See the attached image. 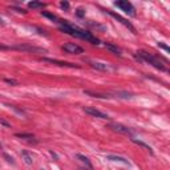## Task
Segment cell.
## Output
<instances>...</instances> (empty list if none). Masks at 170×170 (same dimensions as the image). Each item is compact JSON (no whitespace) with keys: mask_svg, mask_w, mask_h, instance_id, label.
Returning <instances> with one entry per match:
<instances>
[{"mask_svg":"<svg viewBox=\"0 0 170 170\" xmlns=\"http://www.w3.org/2000/svg\"><path fill=\"white\" fill-rule=\"evenodd\" d=\"M59 21H60V29L63 32H65V33H68V35L75 36V37H77V39L87 40L92 44H96V45L100 44V40H98L97 37H95L90 32L84 31V29L78 28V27L73 25V24H71V23H68L66 20H59Z\"/></svg>","mask_w":170,"mask_h":170,"instance_id":"obj_1","label":"cell"},{"mask_svg":"<svg viewBox=\"0 0 170 170\" xmlns=\"http://www.w3.org/2000/svg\"><path fill=\"white\" fill-rule=\"evenodd\" d=\"M138 55L137 56H140V57L142 59V61H146V63H149L150 65H153L154 68H157V69H159V71H162V72H166V66L164 65V64L161 63V61L158 60V59L156 57V56H153L152 53H149V52H146V51H138Z\"/></svg>","mask_w":170,"mask_h":170,"instance_id":"obj_2","label":"cell"},{"mask_svg":"<svg viewBox=\"0 0 170 170\" xmlns=\"http://www.w3.org/2000/svg\"><path fill=\"white\" fill-rule=\"evenodd\" d=\"M114 6L118 7L120 9H122L125 13L130 15V16H135L134 7H133L132 3H130V1H128V0H120V1H114Z\"/></svg>","mask_w":170,"mask_h":170,"instance_id":"obj_3","label":"cell"},{"mask_svg":"<svg viewBox=\"0 0 170 170\" xmlns=\"http://www.w3.org/2000/svg\"><path fill=\"white\" fill-rule=\"evenodd\" d=\"M63 51H65L66 53H72V55H81L84 53V48H81L80 45L75 43H66L63 45Z\"/></svg>","mask_w":170,"mask_h":170,"instance_id":"obj_4","label":"cell"},{"mask_svg":"<svg viewBox=\"0 0 170 170\" xmlns=\"http://www.w3.org/2000/svg\"><path fill=\"white\" fill-rule=\"evenodd\" d=\"M84 112L87 113V114L92 116V117H96V118H102V120H108L109 116L107 113H102L101 110L96 109V108H92V107H84Z\"/></svg>","mask_w":170,"mask_h":170,"instance_id":"obj_5","label":"cell"},{"mask_svg":"<svg viewBox=\"0 0 170 170\" xmlns=\"http://www.w3.org/2000/svg\"><path fill=\"white\" fill-rule=\"evenodd\" d=\"M105 12H107V13H109L110 16H112V18H114L117 21H120V23H121L122 25H125V27H126V28H129L130 31L133 32V33H137L135 28L132 25V24L129 23V21L126 20V19H124V18H122V16H120V15H118V13H116V12H112V11H105Z\"/></svg>","mask_w":170,"mask_h":170,"instance_id":"obj_6","label":"cell"},{"mask_svg":"<svg viewBox=\"0 0 170 170\" xmlns=\"http://www.w3.org/2000/svg\"><path fill=\"white\" fill-rule=\"evenodd\" d=\"M11 49L25 51V52H35V53H47L45 49L37 48V47H31V45H16V47H11Z\"/></svg>","mask_w":170,"mask_h":170,"instance_id":"obj_7","label":"cell"},{"mask_svg":"<svg viewBox=\"0 0 170 170\" xmlns=\"http://www.w3.org/2000/svg\"><path fill=\"white\" fill-rule=\"evenodd\" d=\"M43 61H47V63H51V64H55V65H59V66H69V68H80V65H76V64L66 63V61H60V60H55V59H49V57H43Z\"/></svg>","mask_w":170,"mask_h":170,"instance_id":"obj_8","label":"cell"},{"mask_svg":"<svg viewBox=\"0 0 170 170\" xmlns=\"http://www.w3.org/2000/svg\"><path fill=\"white\" fill-rule=\"evenodd\" d=\"M109 128L112 130H114V132H117V133H121V134H132V130L129 129V128H126V126H124V125H121V124H109Z\"/></svg>","mask_w":170,"mask_h":170,"instance_id":"obj_9","label":"cell"},{"mask_svg":"<svg viewBox=\"0 0 170 170\" xmlns=\"http://www.w3.org/2000/svg\"><path fill=\"white\" fill-rule=\"evenodd\" d=\"M89 65L92 66V68H95V69H97V71H102V72H107V71L110 69L108 64L98 63V61H89Z\"/></svg>","mask_w":170,"mask_h":170,"instance_id":"obj_10","label":"cell"},{"mask_svg":"<svg viewBox=\"0 0 170 170\" xmlns=\"http://www.w3.org/2000/svg\"><path fill=\"white\" fill-rule=\"evenodd\" d=\"M84 95L92 96V97L96 98H112L110 95H104V93H96V92H90V90H84Z\"/></svg>","mask_w":170,"mask_h":170,"instance_id":"obj_11","label":"cell"},{"mask_svg":"<svg viewBox=\"0 0 170 170\" xmlns=\"http://www.w3.org/2000/svg\"><path fill=\"white\" fill-rule=\"evenodd\" d=\"M104 47L107 49H109L110 52H113L114 55H117V56H121L122 53H121V49L118 48V47H116V45H113V44H110V43H105L104 44Z\"/></svg>","mask_w":170,"mask_h":170,"instance_id":"obj_12","label":"cell"},{"mask_svg":"<svg viewBox=\"0 0 170 170\" xmlns=\"http://www.w3.org/2000/svg\"><path fill=\"white\" fill-rule=\"evenodd\" d=\"M21 158H23V161L25 162L27 165H32V162H33L32 156L29 154L28 152H25V150H23V152H21Z\"/></svg>","mask_w":170,"mask_h":170,"instance_id":"obj_13","label":"cell"},{"mask_svg":"<svg viewBox=\"0 0 170 170\" xmlns=\"http://www.w3.org/2000/svg\"><path fill=\"white\" fill-rule=\"evenodd\" d=\"M28 7L32 8V9H40V8H44V7H45V3H40V1H29Z\"/></svg>","mask_w":170,"mask_h":170,"instance_id":"obj_14","label":"cell"},{"mask_svg":"<svg viewBox=\"0 0 170 170\" xmlns=\"http://www.w3.org/2000/svg\"><path fill=\"white\" fill-rule=\"evenodd\" d=\"M107 158H108V159H110V161H118V162H122V164H125V165H129V161H128L126 158H124V157H118V156H108Z\"/></svg>","mask_w":170,"mask_h":170,"instance_id":"obj_15","label":"cell"},{"mask_svg":"<svg viewBox=\"0 0 170 170\" xmlns=\"http://www.w3.org/2000/svg\"><path fill=\"white\" fill-rule=\"evenodd\" d=\"M76 157H77V158L80 159L81 162H84V164H85L88 167H89L90 170H92V164H90V161H89V159H88V157L83 156V154H76Z\"/></svg>","mask_w":170,"mask_h":170,"instance_id":"obj_16","label":"cell"},{"mask_svg":"<svg viewBox=\"0 0 170 170\" xmlns=\"http://www.w3.org/2000/svg\"><path fill=\"white\" fill-rule=\"evenodd\" d=\"M132 142L133 144H135V145H140V146H142V147H145V149H147L150 153L153 154V150H152V147L149 146V145H146L145 142H142V141H140V140H135V138H132Z\"/></svg>","mask_w":170,"mask_h":170,"instance_id":"obj_17","label":"cell"},{"mask_svg":"<svg viewBox=\"0 0 170 170\" xmlns=\"http://www.w3.org/2000/svg\"><path fill=\"white\" fill-rule=\"evenodd\" d=\"M16 137L23 138V140H32V141H33V138H35V135H33V134H28V133H18V134H16Z\"/></svg>","mask_w":170,"mask_h":170,"instance_id":"obj_18","label":"cell"},{"mask_svg":"<svg viewBox=\"0 0 170 170\" xmlns=\"http://www.w3.org/2000/svg\"><path fill=\"white\" fill-rule=\"evenodd\" d=\"M41 15H43L44 18H48L49 20H52V21H57V23H59V18H57V16H56V15L49 13V12H41Z\"/></svg>","mask_w":170,"mask_h":170,"instance_id":"obj_19","label":"cell"},{"mask_svg":"<svg viewBox=\"0 0 170 170\" xmlns=\"http://www.w3.org/2000/svg\"><path fill=\"white\" fill-rule=\"evenodd\" d=\"M76 13H77V16H78V18H83V16H85V11H84L83 8H78Z\"/></svg>","mask_w":170,"mask_h":170,"instance_id":"obj_20","label":"cell"},{"mask_svg":"<svg viewBox=\"0 0 170 170\" xmlns=\"http://www.w3.org/2000/svg\"><path fill=\"white\" fill-rule=\"evenodd\" d=\"M158 47H159V48H162V49H165L166 52H169V51H170L169 47H167L166 44H164V43H158Z\"/></svg>","mask_w":170,"mask_h":170,"instance_id":"obj_21","label":"cell"},{"mask_svg":"<svg viewBox=\"0 0 170 170\" xmlns=\"http://www.w3.org/2000/svg\"><path fill=\"white\" fill-rule=\"evenodd\" d=\"M60 7H61V8H64V9H68V8H69V3H68V1H61Z\"/></svg>","mask_w":170,"mask_h":170,"instance_id":"obj_22","label":"cell"},{"mask_svg":"<svg viewBox=\"0 0 170 170\" xmlns=\"http://www.w3.org/2000/svg\"><path fill=\"white\" fill-rule=\"evenodd\" d=\"M4 158H6V159H7V161H8V162H9V164H12V165H13V164H15L13 158H12V157H9V156H8V154H4Z\"/></svg>","mask_w":170,"mask_h":170,"instance_id":"obj_23","label":"cell"},{"mask_svg":"<svg viewBox=\"0 0 170 170\" xmlns=\"http://www.w3.org/2000/svg\"><path fill=\"white\" fill-rule=\"evenodd\" d=\"M6 83H8V84H12V85H18V81H15V80H11V78H6Z\"/></svg>","mask_w":170,"mask_h":170,"instance_id":"obj_24","label":"cell"},{"mask_svg":"<svg viewBox=\"0 0 170 170\" xmlns=\"http://www.w3.org/2000/svg\"><path fill=\"white\" fill-rule=\"evenodd\" d=\"M0 124H3L4 126H7V128H11V125L8 124V122L7 121H4V120H1V118H0Z\"/></svg>","mask_w":170,"mask_h":170,"instance_id":"obj_25","label":"cell"},{"mask_svg":"<svg viewBox=\"0 0 170 170\" xmlns=\"http://www.w3.org/2000/svg\"><path fill=\"white\" fill-rule=\"evenodd\" d=\"M0 24H1V25H4V20L1 19V16H0Z\"/></svg>","mask_w":170,"mask_h":170,"instance_id":"obj_26","label":"cell"},{"mask_svg":"<svg viewBox=\"0 0 170 170\" xmlns=\"http://www.w3.org/2000/svg\"><path fill=\"white\" fill-rule=\"evenodd\" d=\"M1 147H3V145H1V142H0V149H1Z\"/></svg>","mask_w":170,"mask_h":170,"instance_id":"obj_27","label":"cell"},{"mask_svg":"<svg viewBox=\"0 0 170 170\" xmlns=\"http://www.w3.org/2000/svg\"><path fill=\"white\" fill-rule=\"evenodd\" d=\"M80 170H87V169H80Z\"/></svg>","mask_w":170,"mask_h":170,"instance_id":"obj_28","label":"cell"}]
</instances>
